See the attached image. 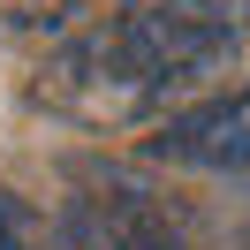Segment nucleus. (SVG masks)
<instances>
[{
  "label": "nucleus",
  "mask_w": 250,
  "mask_h": 250,
  "mask_svg": "<svg viewBox=\"0 0 250 250\" xmlns=\"http://www.w3.org/2000/svg\"><path fill=\"white\" fill-rule=\"evenodd\" d=\"M0 250H38V228H31V212H23L8 189H0Z\"/></svg>",
  "instance_id": "nucleus-6"
},
{
  "label": "nucleus",
  "mask_w": 250,
  "mask_h": 250,
  "mask_svg": "<svg viewBox=\"0 0 250 250\" xmlns=\"http://www.w3.org/2000/svg\"><path fill=\"white\" fill-rule=\"evenodd\" d=\"M152 250H197V243H182V235H174L167 220H159V243H152Z\"/></svg>",
  "instance_id": "nucleus-7"
},
{
  "label": "nucleus",
  "mask_w": 250,
  "mask_h": 250,
  "mask_svg": "<svg viewBox=\"0 0 250 250\" xmlns=\"http://www.w3.org/2000/svg\"><path fill=\"white\" fill-rule=\"evenodd\" d=\"M83 0H0V38H38V31H61Z\"/></svg>",
  "instance_id": "nucleus-5"
},
{
  "label": "nucleus",
  "mask_w": 250,
  "mask_h": 250,
  "mask_svg": "<svg viewBox=\"0 0 250 250\" xmlns=\"http://www.w3.org/2000/svg\"><path fill=\"white\" fill-rule=\"evenodd\" d=\"M159 212H144L137 197H76L61 220V250H152Z\"/></svg>",
  "instance_id": "nucleus-4"
},
{
  "label": "nucleus",
  "mask_w": 250,
  "mask_h": 250,
  "mask_svg": "<svg viewBox=\"0 0 250 250\" xmlns=\"http://www.w3.org/2000/svg\"><path fill=\"white\" fill-rule=\"evenodd\" d=\"M152 152L174 159V167H250V91L174 114L152 137Z\"/></svg>",
  "instance_id": "nucleus-3"
},
{
  "label": "nucleus",
  "mask_w": 250,
  "mask_h": 250,
  "mask_svg": "<svg viewBox=\"0 0 250 250\" xmlns=\"http://www.w3.org/2000/svg\"><path fill=\"white\" fill-rule=\"evenodd\" d=\"M122 23L182 91L250 46V0H129Z\"/></svg>",
  "instance_id": "nucleus-2"
},
{
  "label": "nucleus",
  "mask_w": 250,
  "mask_h": 250,
  "mask_svg": "<svg viewBox=\"0 0 250 250\" xmlns=\"http://www.w3.org/2000/svg\"><path fill=\"white\" fill-rule=\"evenodd\" d=\"M174 99H182V83L129 38L122 16L61 38L31 76V106H46L53 122H76V129H137L152 114H167Z\"/></svg>",
  "instance_id": "nucleus-1"
}]
</instances>
